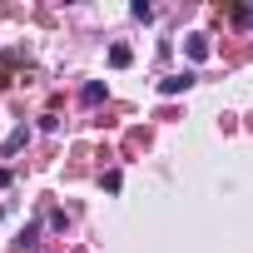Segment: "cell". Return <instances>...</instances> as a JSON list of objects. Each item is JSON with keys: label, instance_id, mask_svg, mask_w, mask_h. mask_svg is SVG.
Here are the masks:
<instances>
[{"label": "cell", "instance_id": "obj_4", "mask_svg": "<svg viewBox=\"0 0 253 253\" xmlns=\"http://www.w3.org/2000/svg\"><path fill=\"white\" fill-rule=\"evenodd\" d=\"M104 99V84H84V104H99Z\"/></svg>", "mask_w": 253, "mask_h": 253}, {"label": "cell", "instance_id": "obj_2", "mask_svg": "<svg viewBox=\"0 0 253 253\" xmlns=\"http://www.w3.org/2000/svg\"><path fill=\"white\" fill-rule=\"evenodd\" d=\"M129 60H134V55H129V45H114V50H109V65H114V70H124Z\"/></svg>", "mask_w": 253, "mask_h": 253}, {"label": "cell", "instance_id": "obj_1", "mask_svg": "<svg viewBox=\"0 0 253 253\" xmlns=\"http://www.w3.org/2000/svg\"><path fill=\"white\" fill-rule=\"evenodd\" d=\"M189 84H194V75H189V70H184V75H169V80H159V89H164V94H184Z\"/></svg>", "mask_w": 253, "mask_h": 253}, {"label": "cell", "instance_id": "obj_3", "mask_svg": "<svg viewBox=\"0 0 253 253\" xmlns=\"http://www.w3.org/2000/svg\"><path fill=\"white\" fill-rule=\"evenodd\" d=\"M189 55H194V60H209V40H204V35H189Z\"/></svg>", "mask_w": 253, "mask_h": 253}]
</instances>
